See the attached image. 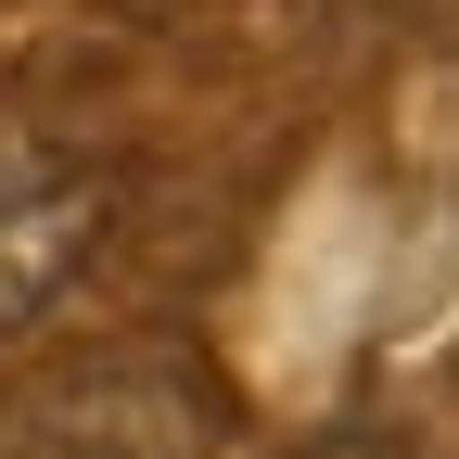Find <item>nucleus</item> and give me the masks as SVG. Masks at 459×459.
<instances>
[{"instance_id":"obj_1","label":"nucleus","mask_w":459,"mask_h":459,"mask_svg":"<svg viewBox=\"0 0 459 459\" xmlns=\"http://www.w3.org/2000/svg\"><path fill=\"white\" fill-rule=\"evenodd\" d=\"M230 446V383L166 332L90 344L0 395V459H217Z\"/></svg>"},{"instance_id":"obj_2","label":"nucleus","mask_w":459,"mask_h":459,"mask_svg":"<svg viewBox=\"0 0 459 459\" xmlns=\"http://www.w3.org/2000/svg\"><path fill=\"white\" fill-rule=\"evenodd\" d=\"M102 217H115V179H102V166L77 141L0 115V344L39 332L51 307L77 294V268L102 255Z\"/></svg>"},{"instance_id":"obj_3","label":"nucleus","mask_w":459,"mask_h":459,"mask_svg":"<svg viewBox=\"0 0 459 459\" xmlns=\"http://www.w3.org/2000/svg\"><path fill=\"white\" fill-rule=\"evenodd\" d=\"M307 459H409V446H395V434H319Z\"/></svg>"},{"instance_id":"obj_4","label":"nucleus","mask_w":459,"mask_h":459,"mask_svg":"<svg viewBox=\"0 0 459 459\" xmlns=\"http://www.w3.org/2000/svg\"><path fill=\"white\" fill-rule=\"evenodd\" d=\"M115 13H179V0H115Z\"/></svg>"}]
</instances>
